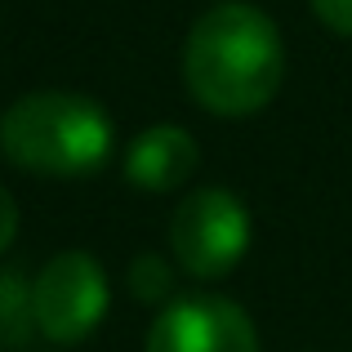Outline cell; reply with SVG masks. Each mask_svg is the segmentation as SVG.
<instances>
[{
  "instance_id": "1",
  "label": "cell",
  "mask_w": 352,
  "mask_h": 352,
  "mask_svg": "<svg viewBox=\"0 0 352 352\" xmlns=\"http://www.w3.org/2000/svg\"><path fill=\"white\" fill-rule=\"evenodd\" d=\"M183 85L210 116L263 112L285 85V41L263 9L223 0L192 23L183 41Z\"/></svg>"
},
{
  "instance_id": "2",
  "label": "cell",
  "mask_w": 352,
  "mask_h": 352,
  "mask_svg": "<svg viewBox=\"0 0 352 352\" xmlns=\"http://www.w3.org/2000/svg\"><path fill=\"white\" fill-rule=\"evenodd\" d=\"M112 143V116L89 94L32 89L0 112V156L36 179H89L107 165Z\"/></svg>"
},
{
  "instance_id": "3",
  "label": "cell",
  "mask_w": 352,
  "mask_h": 352,
  "mask_svg": "<svg viewBox=\"0 0 352 352\" xmlns=\"http://www.w3.org/2000/svg\"><path fill=\"white\" fill-rule=\"evenodd\" d=\"M254 219L228 188H197L170 214V254L192 281H219L245 258Z\"/></svg>"
},
{
  "instance_id": "4",
  "label": "cell",
  "mask_w": 352,
  "mask_h": 352,
  "mask_svg": "<svg viewBox=\"0 0 352 352\" xmlns=\"http://www.w3.org/2000/svg\"><path fill=\"white\" fill-rule=\"evenodd\" d=\"M32 303H36V330L50 344H80L89 339L107 317L112 285L107 272L89 250H58L32 281Z\"/></svg>"
},
{
  "instance_id": "5",
  "label": "cell",
  "mask_w": 352,
  "mask_h": 352,
  "mask_svg": "<svg viewBox=\"0 0 352 352\" xmlns=\"http://www.w3.org/2000/svg\"><path fill=\"white\" fill-rule=\"evenodd\" d=\"M143 352H258V330L223 294H188L156 312Z\"/></svg>"
},
{
  "instance_id": "6",
  "label": "cell",
  "mask_w": 352,
  "mask_h": 352,
  "mask_svg": "<svg viewBox=\"0 0 352 352\" xmlns=\"http://www.w3.org/2000/svg\"><path fill=\"white\" fill-rule=\"evenodd\" d=\"M201 170V147L183 125H147L125 152V183L143 192H174Z\"/></svg>"
},
{
  "instance_id": "7",
  "label": "cell",
  "mask_w": 352,
  "mask_h": 352,
  "mask_svg": "<svg viewBox=\"0 0 352 352\" xmlns=\"http://www.w3.org/2000/svg\"><path fill=\"white\" fill-rule=\"evenodd\" d=\"M36 335L32 281L23 267H0V348H27Z\"/></svg>"
},
{
  "instance_id": "8",
  "label": "cell",
  "mask_w": 352,
  "mask_h": 352,
  "mask_svg": "<svg viewBox=\"0 0 352 352\" xmlns=\"http://www.w3.org/2000/svg\"><path fill=\"white\" fill-rule=\"evenodd\" d=\"M129 294L138 303H170L174 294V263L161 254H138L129 263Z\"/></svg>"
},
{
  "instance_id": "9",
  "label": "cell",
  "mask_w": 352,
  "mask_h": 352,
  "mask_svg": "<svg viewBox=\"0 0 352 352\" xmlns=\"http://www.w3.org/2000/svg\"><path fill=\"white\" fill-rule=\"evenodd\" d=\"M308 5L321 18V27H330L335 36L352 41V0H308Z\"/></svg>"
},
{
  "instance_id": "10",
  "label": "cell",
  "mask_w": 352,
  "mask_h": 352,
  "mask_svg": "<svg viewBox=\"0 0 352 352\" xmlns=\"http://www.w3.org/2000/svg\"><path fill=\"white\" fill-rule=\"evenodd\" d=\"M14 236H18V206L9 197V188L0 183V254L14 245Z\"/></svg>"
}]
</instances>
